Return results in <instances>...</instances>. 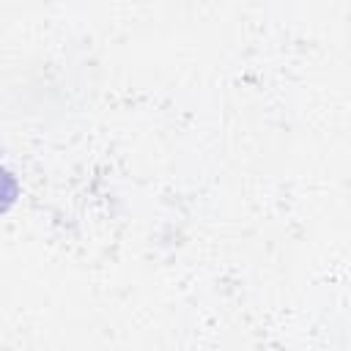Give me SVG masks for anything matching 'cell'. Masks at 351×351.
Segmentation results:
<instances>
[{"instance_id":"6da1fadb","label":"cell","mask_w":351,"mask_h":351,"mask_svg":"<svg viewBox=\"0 0 351 351\" xmlns=\"http://www.w3.org/2000/svg\"><path fill=\"white\" fill-rule=\"evenodd\" d=\"M14 195H16V186H14V178L5 173V170H0V211H5L8 206H11V200H14Z\"/></svg>"}]
</instances>
